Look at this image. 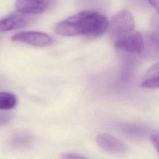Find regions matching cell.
<instances>
[{
	"label": "cell",
	"mask_w": 159,
	"mask_h": 159,
	"mask_svg": "<svg viewBox=\"0 0 159 159\" xmlns=\"http://www.w3.org/2000/svg\"><path fill=\"white\" fill-rule=\"evenodd\" d=\"M150 4L156 10V12L159 14V0H148Z\"/></svg>",
	"instance_id": "obj_16"
},
{
	"label": "cell",
	"mask_w": 159,
	"mask_h": 159,
	"mask_svg": "<svg viewBox=\"0 0 159 159\" xmlns=\"http://www.w3.org/2000/svg\"><path fill=\"white\" fill-rule=\"evenodd\" d=\"M61 158L65 159H78V158H85L86 157L76 153L73 152H67L64 153L61 155Z\"/></svg>",
	"instance_id": "obj_13"
},
{
	"label": "cell",
	"mask_w": 159,
	"mask_h": 159,
	"mask_svg": "<svg viewBox=\"0 0 159 159\" xmlns=\"http://www.w3.org/2000/svg\"><path fill=\"white\" fill-rule=\"evenodd\" d=\"M96 142L101 148L111 153L122 154L127 150V146L124 142L109 134L98 135Z\"/></svg>",
	"instance_id": "obj_5"
},
{
	"label": "cell",
	"mask_w": 159,
	"mask_h": 159,
	"mask_svg": "<svg viewBox=\"0 0 159 159\" xmlns=\"http://www.w3.org/2000/svg\"><path fill=\"white\" fill-rule=\"evenodd\" d=\"M11 40L29 44L35 47H47L53 43V40L48 34L37 31H22L15 34L12 36Z\"/></svg>",
	"instance_id": "obj_3"
},
{
	"label": "cell",
	"mask_w": 159,
	"mask_h": 159,
	"mask_svg": "<svg viewBox=\"0 0 159 159\" xmlns=\"http://www.w3.org/2000/svg\"><path fill=\"white\" fill-rule=\"evenodd\" d=\"M29 19L25 14L19 12L0 19V32L20 29L27 25Z\"/></svg>",
	"instance_id": "obj_7"
},
{
	"label": "cell",
	"mask_w": 159,
	"mask_h": 159,
	"mask_svg": "<svg viewBox=\"0 0 159 159\" xmlns=\"http://www.w3.org/2000/svg\"><path fill=\"white\" fill-rule=\"evenodd\" d=\"M141 86L145 88H159V77L143 80Z\"/></svg>",
	"instance_id": "obj_12"
},
{
	"label": "cell",
	"mask_w": 159,
	"mask_h": 159,
	"mask_svg": "<svg viewBox=\"0 0 159 159\" xmlns=\"http://www.w3.org/2000/svg\"><path fill=\"white\" fill-rule=\"evenodd\" d=\"M150 141L159 154V134L153 135L150 137Z\"/></svg>",
	"instance_id": "obj_15"
},
{
	"label": "cell",
	"mask_w": 159,
	"mask_h": 159,
	"mask_svg": "<svg viewBox=\"0 0 159 159\" xmlns=\"http://www.w3.org/2000/svg\"><path fill=\"white\" fill-rule=\"evenodd\" d=\"M155 77H159V61L147 70L144 75L143 80Z\"/></svg>",
	"instance_id": "obj_11"
},
{
	"label": "cell",
	"mask_w": 159,
	"mask_h": 159,
	"mask_svg": "<svg viewBox=\"0 0 159 159\" xmlns=\"http://www.w3.org/2000/svg\"><path fill=\"white\" fill-rule=\"evenodd\" d=\"M109 27L111 38L115 42L117 40L134 30V18L127 10H122L113 17Z\"/></svg>",
	"instance_id": "obj_2"
},
{
	"label": "cell",
	"mask_w": 159,
	"mask_h": 159,
	"mask_svg": "<svg viewBox=\"0 0 159 159\" xmlns=\"http://www.w3.org/2000/svg\"><path fill=\"white\" fill-rule=\"evenodd\" d=\"M17 102V98L14 94L9 92H0V110H8L14 108Z\"/></svg>",
	"instance_id": "obj_10"
},
{
	"label": "cell",
	"mask_w": 159,
	"mask_h": 159,
	"mask_svg": "<svg viewBox=\"0 0 159 159\" xmlns=\"http://www.w3.org/2000/svg\"><path fill=\"white\" fill-rule=\"evenodd\" d=\"M148 39L151 45L155 49L159 50V14L157 12L151 18Z\"/></svg>",
	"instance_id": "obj_9"
},
{
	"label": "cell",
	"mask_w": 159,
	"mask_h": 159,
	"mask_svg": "<svg viewBox=\"0 0 159 159\" xmlns=\"http://www.w3.org/2000/svg\"><path fill=\"white\" fill-rule=\"evenodd\" d=\"M34 140V135L27 132H18L9 138L10 145L16 148H24L30 145Z\"/></svg>",
	"instance_id": "obj_8"
},
{
	"label": "cell",
	"mask_w": 159,
	"mask_h": 159,
	"mask_svg": "<svg viewBox=\"0 0 159 159\" xmlns=\"http://www.w3.org/2000/svg\"><path fill=\"white\" fill-rule=\"evenodd\" d=\"M12 116L7 113H0V125H5L11 120Z\"/></svg>",
	"instance_id": "obj_14"
},
{
	"label": "cell",
	"mask_w": 159,
	"mask_h": 159,
	"mask_svg": "<svg viewBox=\"0 0 159 159\" xmlns=\"http://www.w3.org/2000/svg\"><path fill=\"white\" fill-rule=\"evenodd\" d=\"M116 48L130 53H140L144 47L142 35L135 30L114 42Z\"/></svg>",
	"instance_id": "obj_4"
},
{
	"label": "cell",
	"mask_w": 159,
	"mask_h": 159,
	"mask_svg": "<svg viewBox=\"0 0 159 159\" xmlns=\"http://www.w3.org/2000/svg\"><path fill=\"white\" fill-rule=\"evenodd\" d=\"M106 16L95 11H84L58 23L55 32L60 35H84L96 38L102 35L109 28Z\"/></svg>",
	"instance_id": "obj_1"
},
{
	"label": "cell",
	"mask_w": 159,
	"mask_h": 159,
	"mask_svg": "<svg viewBox=\"0 0 159 159\" xmlns=\"http://www.w3.org/2000/svg\"><path fill=\"white\" fill-rule=\"evenodd\" d=\"M48 7L45 0H16V10L24 14H39L43 12Z\"/></svg>",
	"instance_id": "obj_6"
}]
</instances>
